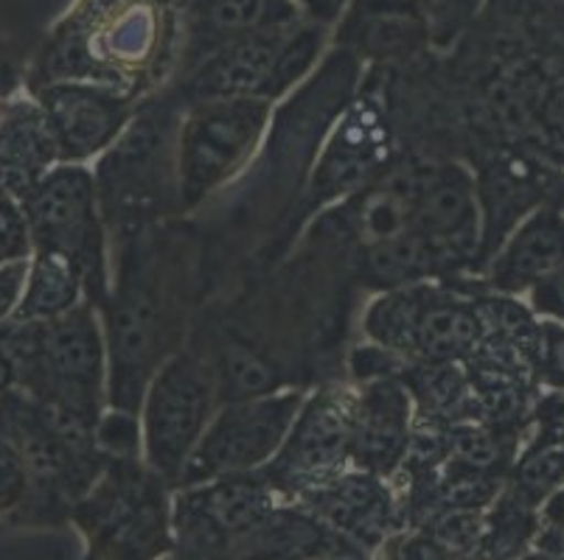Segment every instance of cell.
<instances>
[{"label": "cell", "mask_w": 564, "mask_h": 560, "mask_svg": "<svg viewBox=\"0 0 564 560\" xmlns=\"http://www.w3.org/2000/svg\"><path fill=\"white\" fill-rule=\"evenodd\" d=\"M174 266L163 259L161 239L143 228L127 233L124 253L118 261L116 286L101 308L107 353H110V404L107 409L138 415L147 384L155 370L181 351L177 317L181 303L174 300Z\"/></svg>", "instance_id": "1"}, {"label": "cell", "mask_w": 564, "mask_h": 560, "mask_svg": "<svg viewBox=\"0 0 564 560\" xmlns=\"http://www.w3.org/2000/svg\"><path fill=\"white\" fill-rule=\"evenodd\" d=\"M0 351L18 393L99 429L110 404V353L94 303L54 320L3 322Z\"/></svg>", "instance_id": "2"}, {"label": "cell", "mask_w": 564, "mask_h": 560, "mask_svg": "<svg viewBox=\"0 0 564 560\" xmlns=\"http://www.w3.org/2000/svg\"><path fill=\"white\" fill-rule=\"evenodd\" d=\"M172 493L138 457H110L105 474L70 513L85 538L82 560H163L174 554Z\"/></svg>", "instance_id": "3"}, {"label": "cell", "mask_w": 564, "mask_h": 560, "mask_svg": "<svg viewBox=\"0 0 564 560\" xmlns=\"http://www.w3.org/2000/svg\"><path fill=\"white\" fill-rule=\"evenodd\" d=\"M362 331L408 364H464L489 339V320L484 300L422 281L373 297Z\"/></svg>", "instance_id": "4"}, {"label": "cell", "mask_w": 564, "mask_h": 560, "mask_svg": "<svg viewBox=\"0 0 564 560\" xmlns=\"http://www.w3.org/2000/svg\"><path fill=\"white\" fill-rule=\"evenodd\" d=\"M34 250L68 259L85 281L87 303L105 308L110 300L107 222L101 213L96 174L87 166L56 163L32 191L20 199Z\"/></svg>", "instance_id": "5"}, {"label": "cell", "mask_w": 564, "mask_h": 560, "mask_svg": "<svg viewBox=\"0 0 564 560\" xmlns=\"http://www.w3.org/2000/svg\"><path fill=\"white\" fill-rule=\"evenodd\" d=\"M217 409V373L208 348L183 345L174 351L150 378L138 409L147 469L177 487Z\"/></svg>", "instance_id": "6"}, {"label": "cell", "mask_w": 564, "mask_h": 560, "mask_svg": "<svg viewBox=\"0 0 564 560\" xmlns=\"http://www.w3.org/2000/svg\"><path fill=\"white\" fill-rule=\"evenodd\" d=\"M273 118L261 99L188 105L177 130V210L192 213L234 183L259 152Z\"/></svg>", "instance_id": "7"}, {"label": "cell", "mask_w": 564, "mask_h": 560, "mask_svg": "<svg viewBox=\"0 0 564 560\" xmlns=\"http://www.w3.org/2000/svg\"><path fill=\"white\" fill-rule=\"evenodd\" d=\"M181 118L161 107L147 110L101 154L94 174L107 228H143L166 202L177 208Z\"/></svg>", "instance_id": "8"}, {"label": "cell", "mask_w": 564, "mask_h": 560, "mask_svg": "<svg viewBox=\"0 0 564 560\" xmlns=\"http://www.w3.org/2000/svg\"><path fill=\"white\" fill-rule=\"evenodd\" d=\"M304 400L306 393L301 389H275L219 404L197 449L188 457L177 487L264 469L284 446Z\"/></svg>", "instance_id": "9"}, {"label": "cell", "mask_w": 564, "mask_h": 560, "mask_svg": "<svg viewBox=\"0 0 564 560\" xmlns=\"http://www.w3.org/2000/svg\"><path fill=\"white\" fill-rule=\"evenodd\" d=\"M279 502L284 499L261 471L174 487V554L177 560H225L236 538L245 536Z\"/></svg>", "instance_id": "10"}, {"label": "cell", "mask_w": 564, "mask_h": 560, "mask_svg": "<svg viewBox=\"0 0 564 560\" xmlns=\"http://www.w3.org/2000/svg\"><path fill=\"white\" fill-rule=\"evenodd\" d=\"M354 387L329 384L306 395L279 454L261 469L284 502H295L351 469Z\"/></svg>", "instance_id": "11"}, {"label": "cell", "mask_w": 564, "mask_h": 560, "mask_svg": "<svg viewBox=\"0 0 564 560\" xmlns=\"http://www.w3.org/2000/svg\"><path fill=\"white\" fill-rule=\"evenodd\" d=\"M408 233L427 246L438 275L478 259L484 213L475 174L460 163H427Z\"/></svg>", "instance_id": "12"}, {"label": "cell", "mask_w": 564, "mask_h": 560, "mask_svg": "<svg viewBox=\"0 0 564 560\" xmlns=\"http://www.w3.org/2000/svg\"><path fill=\"white\" fill-rule=\"evenodd\" d=\"M37 105L51 127L59 163L74 166L101 157L132 121L130 99L94 81H51L37 87Z\"/></svg>", "instance_id": "13"}, {"label": "cell", "mask_w": 564, "mask_h": 560, "mask_svg": "<svg viewBox=\"0 0 564 560\" xmlns=\"http://www.w3.org/2000/svg\"><path fill=\"white\" fill-rule=\"evenodd\" d=\"M295 25L234 40L194 62L183 79V105L217 99H261L270 105L279 101L286 96L281 62Z\"/></svg>", "instance_id": "14"}, {"label": "cell", "mask_w": 564, "mask_h": 560, "mask_svg": "<svg viewBox=\"0 0 564 560\" xmlns=\"http://www.w3.org/2000/svg\"><path fill=\"white\" fill-rule=\"evenodd\" d=\"M295 502L310 507L323 524H329L337 536L368 558L384 538L402 527L393 482L360 469H346Z\"/></svg>", "instance_id": "15"}, {"label": "cell", "mask_w": 564, "mask_h": 560, "mask_svg": "<svg viewBox=\"0 0 564 560\" xmlns=\"http://www.w3.org/2000/svg\"><path fill=\"white\" fill-rule=\"evenodd\" d=\"M415 426V400L402 376L368 378L354 387L351 469L393 480Z\"/></svg>", "instance_id": "16"}, {"label": "cell", "mask_w": 564, "mask_h": 560, "mask_svg": "<svg viewBox=\"0 0 564 560\" xmlns=\"http://www.w3.org/2000/svg\"><path fill=\"white\" fill-rule=\"evenodd\" d=\"M564 270V213L536 208L520 219L495 255L486 261V281L497 295H525Z\"/></svg>", "instance_id": "17"}, {"label": "cell", "mask_w": 564, "mask_h": 560, "mask_svg": "<svg viewBox=\"0 0 564 560\" xmlns=\"http://www.w3.org/2000/svg\"><path fill=\"white\" fill-rule=\"evenodd\" d=\"M384 157H388V127L382 123L377 107L368 99H360L343 121H337L335 135L323 149L312 177V205L362 191L360 185H366V179L379 172Z\"/></svg>", "instance_id": "18"}, {"label": "cell", "mask_w": 564, "mask_h": 560, "mask_svg": "<svg viewBox=\"0 0 564 560\" xmlns=\"http://www.w3.org/2000/svg\"><path fill=\"white\" fill-rule=\"evenodd\" d=\"M368 558L337 536L301 502H279L245 536L236 538L225 560H323Z\"/></svg>", "instance_id": "19"}, {"label": "cell", "mask_w": 564, "mask_h": 560, "mask_svg": "<svg viewBox=\"0 0 564 560\" xmlns=\"http://www.w3.org/2000/svg\"><path fill=\"white\" fill-rule=\"evenodd\" d=\"M56 163L59 152L37 99L0 107V197L20 202Z\"/></svg>", "instance_id": "20"}, {"label": "cell", "mask_w": 564, "mask_h": 560, "mask_svg": "<svg viewBox=\"0 0 564 560\" xmlns=\"http://www.w3.org/2000/svg\"><path fill=\"white\" fill-rule=\"evenodd\" d=\"M192 65L205 54L234 40L267 34L301 23V12L292 0H203L194 12Z\"/></svg>", "instance_id": "21"}, {"label": "cell", "mask_w": 564, "mask_h": 560, "mask_svg": "<svg viewBox=\"0 0 564 560\" xmlns=\"http://www.w3.org/2000/svg\"><path fill=\"white\" fill-rule=\"evenodd\" d=\"M542 530L540 505L525 499L514 485H502L497 499L486 507L484 530L471 560H517L531 552Z\"/></svg>", "instance_id": "22"}, {"label": "cell", "mask_w": 564, "mask_h": 560, "mask_svg": "<svg viewBox=\"0 0 564 560\" xmlns=\"http://www.w3.org/2000/svg\"><path fill=\"white\" fill-rule=\"evenodd\" d=\"M208 353H212L214 373H217L219 404L284 389L279 364L261 348L250 345L248 339L223 333L219 339H214Z\"/></svg>", "instance_id": "23"}, {"label": "cell", "mask_w": 564, "mask_h": 560, "mask_svg": "<svg viewBox=\"0 0 564 560\" xmlns=\"http://www.w3.org/2000/svg\"><path fill=\"white\" fill-rule=\"evenodd\" d=\"M85 300L82 272L63 255L34 250L23 300L12 320H54V317L68 315L70 308Z\"/></svg>", "instance_id": "24"}, {"label": "cell", "mask_w": 564, "mask_h": 560, "mask_svg": "<svg viewBox=\"0 0 564 560\" xmlns=\"http://www.w3.org/2000/svg\"><path fill=\"white\" fill-rule=\"evenodd\" d=\"M509 485L540 505L564 485V440H533L525 454L514 462Z\"/></svg>", "instance_id": "25"}, {"label": "cell", "mask_w": 564, "mask_h": 560, "mask_svg": "<svg viewBox=\"0 0 564 560\" xmlns=\"http://www.w3.org/2000/svg\"><path fill=\"white\" fill-rule=\"evenodd\" d=\"M484 0H410V12L419 20L424 40L435 48H447L469 29Z\"/></svg>", "instance_id": "26"}, {"label": "cell", "mask_w": 564, "mask_h": 560, "mask_svg": "<svg viewBox=\"0 0 564 560\" xmlns=\"http://www.w3.org/2000/svg\"><path fill=\"white\" fill-rule=\"evenodd\" d=\"M484 516L486 510L480 507H455V510H441L430 516L427 521L419 524V530L430 532L460 560H471L478 549L480 530H484Z\"/></svg>", "instance_id": "27"}, {"label": "cell", "mask_w": 564, "mask_h": 560, "mask_svg": "<svg viewBox=\"0 0 564 560\" xmlns=\"http://www.w3.org/2000/svg\"><path fill=\"white\" fill-rule=\"evenodd\" d=\"M29 493V474H25L23 451L9 426L7 409L0 400V518H12L20 510Z\"/></svg>", "instance_id": "28"}, {"label": "cell", "mask_w": 564, "mask_h": 560, "mask_svg": "<svg viewBox=\"0 0 564 560\" xmlns=\"http://www.w3.org/2000/svg\"><path fill=\"white\" fill-rule=\"evenodd\" d=\"M368 560H460L441 541L419 527H399L384 538Z\"/></svg>", "instance_id": "29"}, {"label": "cell", "mask_w": 564, "mask_h": 560, "mask_svg": "<svg viewBox=\"0 0 564 560\" xmlns=\"http://www.w3.org/2000/svg\"><path fill=\"white\" fill-rule=\"evenodd\" d=\"M34 255L32 233L18 199L0 197V266L29 261Z\"/></svg>", "instance_id": "30"}, {"label": "cell", "mask_w": 564, "mask_h": 560, "mask_svg": "<svg viewBox=\"0 0 564 560\" xmlns=\"http://www.w3.org/2000/svg\"><path fill=\"white\" fill-rule=\"evenodd\" d=\"M536 367L547 387L564 389V326L542 322L536 339Z\"/></svg>", "instance_id": "31"}, {"label": "cell", "mask_w": 564, "mask_h": 560, "mask_svg": "<svg viewBox=\"0 0 564 560\" xmlns=\"http://www.w3.org/2000/svg\"><path fill=\"white\" fill-rule=\"evenodd\" d=\"M29 266H32V259L0 266V326L12 320L20 300H23L25 281H29Z\"/></svg>", "instance_id": "32"}, {"label": "cell", "mask_w": 564, "mask_h": 560, "mask_svg": "<svg viewBox=\"0 0 564 560\" xmlns=\"http://www.w3.org/2000/svg\"><path fill=\"white\" fill-rule=\"evenodd\" d=\"M299 7L301 18L317 25H332L343 18L348 0H292Z\"/></svg>", "instance_id": "33"}, {"label": "cell", "mask_w": 564, "mask_h": 560, "mask_svg": "<svg viewBox=\"0 0 564 560\" xmlns=\"http://www.w3.org/2000/svg\"><path fill=\"white\" fill-rule=\"evenodd\" d=\"M540 513H542V527H564V485L542 502Z\"/></svg>", "instance_id": "34"}, {"label": "cell", "mask_w": 564, "mask_h": 560, "mask_svg": "<svg viewBox=\"0 0 564 560\" xmlns=\"http://www.w3.org/2000/svg\"><path fill=\"white\" fill-rule=\"evenodd\" d=\"M517 560H564V558H558V554H551V552H542V549H536V552H525V554H522V558H517Z\"/></svg>", "instance_id": "35"}, {"label": "cell", "mask_w": 564, "mask_h": 560, "mask_svg": "<svg viewBox=\"0 0 564 560\" xmlns=\"http://www.w3.org/2000/svg\"><path fill=\"white\" fill-rule=\"evenodd\" d=\"M323 560H368V558H323Z\"/></svg>", "instance_id": "36"}]
</instances>
